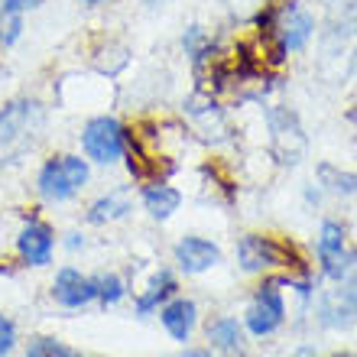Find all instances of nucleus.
<instances>
[{
	"label": "nucleus",
	"instance_id": "nucleus-19",
	"mask_svg": "<svg viewBox=\"0 0 357 357\" xmlns=\"http://www.w3.org/2000/svg\"><path fill=\"white\" fill-rule=\"evenodd\" d=\"M26 357H88V354L68 348V344H62L56 338H33L26 348Z\"/></svg>",
	"mask_w": 357,
	"mask_h": 357
},
{
	"label": "nucleus",
	"instance_id": "nucleus-24",
	"mask_svg": "<svg viewBox=\"0 0 357 357\" xmlns=\"http://www.w3.org/2000/svg\"><path fill=\"white\" fill-rule=\"evenodd\" d=\"M66 247H68V250H78V247H85V237H82V234H68Z\"/></svg>",
	"mask_w": 357,
	"mask_h": 357
},
{
	"label": "nucleus",
	"instance_id": "nucleus-23",
	"mask_svg": "<svg viewBox=\"0 0 357 357\" xmlns=\"http://www.w3.org/2000/svg\"><path fill=\"white\" fill-rule=\"evenodd\" d=\"M182 357H215V354H211L208 348H185L182 351Z\"/></svg>",
	"mask_w": 357,
	"mask_h": 357
},
{
	"label": "nucleus",
	"instance_id": "nucleus-5",
	"mask_svg": "<svg viewBox=\"0 0 357 357\" xmlns=\"http://www.w3.org/2000/svg\"><path fill=\"white\" fill-rule=\"evenodd\" d=\"M319 260L328 280H344L357 264V254L348 250V231L338 221H325L319 231Z\"/></svg>",
	"mask_w": 357,
	"mask_h": 357
},
{
	"label": "nucleus",
	"instance_id": "nucleus-4",
	"mask_svg": "<svg viewBox=\"0 0 357 357\" xmlns=\"http://www.w3.org/2000/svg\"><path fill=\"white\" fill-rule=\"evenodd\" d=\"M244 321L254 338H266V335H273V331L280 328L282 321H286V302H282L280 282H266V286L257 289L254 302L247 305Z\"/></svg>",
	"mask_w": 357,
	"mask_h": 357
},
{
	"label": "nucleus",
	"instance_id": "nucleus-17",
	"mask_svg": "<svg viewBox=\"0 0 357 357\" xmlns=\"http://www.w3.org/2000/svg\"><path fill=\"white\" fill-rule=\"evenodd\" d=\"M23 36V13L0 0V49H13Z\"/></svg>",
	"mask_w": 357,
	"mask_h": 357
},
{
	"label": "nucleus",
	"instance_id": "nucleus-8",
	"mask_svg": "<svg viewBox=\"0 0 357 357\" xmlns=\"http://www.w3.org/2000/svg\"><path fill=\"white\" fill-rule=\"evenodd\" d=\"M52 299L62 309H82L88 302H94V280L75 266H62L52 280Z\"/></svg>",
	"mask_w": 357,
	"mask_h": 357
},
{
	"label": "nucleus",
	"instance_id": "nucleus-11",
	"mask_svg": "<svg viewBox=\"0 0 357 357\" xmlns=\"http://www.w3.org/2000/svg\"><path fill=\"white\" fill-rule=\"evenodd\" d=\"M160 321H162V328L169 331L172 341L185 344V341L192 338V331H195L198 305L192 299H178V296H172V299L160 309Z\"/></svg>",
	"mask_w": 357,
	"mask_h": 357
},
{
	"label": "nucleus",
	"instance_id": "nucleus-9",
	"mask_svg": "<svg viewBox=\"0 0 357 357\" xmlns=\"http://www.w3.org/2000/svg\"><path fill=\"white\" fill-rule=\"evenodd\" d=\"M319 321L328 328H351L357 325V282L331 289L319 305Z\"/></svg>",
	"mask_w": 357,
	"mask_h": 357
},
{
	"label": "nucleus",
	"instance_id": "nucleus-3",
	"mask_svg": "<svg viewBox=\"0 0 357 357\" xmlns=\"http://www.w3.org/2000/svg\"><path fill=\"white\" fill-rule=\"evenodd\" d=\"M130 130L111 114H98L82 127V153L94 166H117L130 156Z\"/></svg>",
	"mask_w": 357,
	"mask_h": 357
},
{
	"label": "nucleus",
	"instance_id": "nucleus-16",
	"mask_svg": "<svg viewBox=\"0 0 357 357\" xmlns=\"http://www.w3.org/2000/svg\"><path fill=\"white\" fill-rule=\"evenodd\" d=\"M208 341H211L218 351H237L241 341H244V331H241L237 319H215L208 325Z\"/></svg>",
	"mask_w": 357,
	"mask_h": 357
},
{
	"label": "nucleus",
	"instance_id": "nucleus-26",
	"mask_svg": "<svg viewBox=\"0 0 357 357\" xmlns=\"http://www.w3.org/2000/svg\"><path fill=\"white\" fill-rule=\"evenodd\" d=\"M150 3H162V0H150Z\"/></svg>",
	"mask_w": 357,
	"mask_h": 357
},
{
	"label": "nucleus",
	"instance_id": "nucleus-14",
	"mask_svg": "<svg viewBox=\"0 0 357 357\" xmlns=\"http://www.w3.org/2000/svg\"><path fill=\"white\" fill-rule=\"evenodd\" d=\"M182 49H185L188 62L195 68H205L211 59H215V39H211V33H208L205 26H188L185 33H182Z\"/></svg>",
	"mask_w": 357,
	"mask_h": 357
},
{
	"label": "nucleus",
	"instance_id": "nucleus-20",
	"mask_svg": "<svg viewBox=\"0 0 357 357\" xmlns=\"http://www.w3.org/2000/svg\"><path fill=\"white\" fill-rule=\"evenodd\" d=\"M321 176L328 178L325 185L331 192H338V195H354L357 192V176H351V172H338V169H331V166H321Z\"/></svg>",
	"mask_w": 357,
	"mask_h": 357
},
{
	"label": "nucleus",
	"instance_id": "nucleus-22",
	"mask_svg": "<svg viewBox=\"0 0 357 357\" xmlns=\"http://www.w3.org/2000/svg\"><path fill=\"white\" fill-rule=\"evenodd\" d=\"M7 3H10V7H17L20 13H29V10H39L46 0H7Z\"/></svg>",
	"mask_w": 357,
	"mask_h": 357
},
{
	"label": "nucleus",
	"instance_id": "nucleus-6",
	"mask_svg": "<svg viewBox=\"0 0 357 357\" xmlns=\"http://www.w3.org/2000/svg\"><path fill=\"white\" fill-rule=\"evenodd\" d=\"M237 257H241V270L244 273H264L270 266H296V260L289 257V250L273 241V237L247 234L237 244Z\"/></svg>",
	"mask_w": 357,
	"mask_h": 357
},
{
	"label": "nucleus",
	"instance_id": "nucleus-18",
	"mask_svg": "<svg viewBox=\"0 0 357 357\" xmlns=\"http://www.w3.org/2000/svg\"><path fill=\"white\" fill-rule=\"evenodd\" d=\"M91 280H94V299L101 302V305H117L127 296V282L117 273H98Z\"/></svg>",
	"mask_w": 357,
	"mask_h": 357
},
{
	"label": "nucleus",
	"instance_id": "nucleus-2",
	"mask_svg": "<svg viewBox=\"0 0 357 357\" xmlns=\"http://www.w3.org/2000/svg\"><path fill=\"white\" fill-rule=\"evenodd\" d=\"M91 182V162L78 153H56L36 172V192L43 202H72Z\"/></svg>",
	"mask_w": 357,
	"mask_h": 357
},
{
	"label": "nucleus",
	"instance_id": "nucleus-13",
	"mask_svg": "<svg viewBox=\"0 0 357 357\" xmlns=\"http://www.w3.org/2000/svg\"><path fill=\"white\" fill-rule=\"evenodd\" d=\"M176 289H178V282H176V276H172L169 270L153 273V280H150V286H146V292L137 299V315H150V312L162 309V305L176 296Z\"/></svg>",
	"mask_w": 357,
	"mask_h": 357
},
{
	"label": "nucleus",
	"instance_id": "nucleus-21",
	"mask_svg": "<svg viewBox=\"0 0 357 357\" xmlns=\"http://www.w3.org/2000/svg\"><path fill=\"white\" fill-rule=\"evenodd\" d=\"M13 348H17V325L0 312V357L13 354Z\"/></svg>",
	"mask_w": 357,
	"mask_h": 357
},
{
	"label": "nucleus",
	"instance_id": "nucleus-12",
	"mask_svg": "<svg viewBox=\"0 0 357 357\" xmlns=\"http://www.w3.org/2000/svg\"><path fill=\"white\" fill-rule=\"evenodd\" d=\"M140 202H143V208L150 211L153 221H169L178 208H182V192L172 188L169 182H150V185L140 192Z\"/></svg>",
	"mask_w": 357,
	"mask_h": 357
},
{
	"label": "nucleus",
	"instance_id": "nucleus-15",
	"mask_svg": "<svg viewBox=\"0 0 357 357\" xmlns=\"http://www.w3.org/2000/svg\"><path fill=\"white\" fill-rule=\"evenodd\" d=\"M130 211V198L123 192H107L88 208V221L91 225H111V221H121Z\"/></svg>",
	"mask_w": 357,
	"mask_h": 357
},
{
	"label": "nucleus",
	"instance_id": "nucleus-7",
	"mask_svg": "<svg viewBox=\"0 0 357 357\" xmlns=\"http://www.w3.org/2000/svg\"><path fill=\"white\" fill-rule=\"evenodd\" d=\"M52 250H56V231L46 225V221H26V225L20 227L17 234V254L23 264L29 266H46L52 264Z\"/></svg>",
	"mask_w": 357,
	"mask_h": 357
},
{
	"label": "nucleus",
	"instance_id": "nucleus-25",
	"mask_svg": "<svg viewBox=\"0 0 357 357\" xmlns=\"http://www.w3.org/2000/svg\"><path fill=\"white\" fill-rule=\"evenodd\" d=\"M78 3H85V7H101V3H107V0H78Z\"/></svg>",
	"mask_w": 357,
	"mask_h": 357
},
{
	"label": "nucleus",
	"instance_id": "nucleus-1",
	"mask_svg": "<svg viewBox=\"0 0 357 357\" xmlns=\"http://www.w3.org/2000/svg\"><path fill=\"white\" fill-rule=\"evenodd\" d=\"M260 26L266 29V36L273 43V56L289 59L299 56L302 49L312 43L319 20L302 0H280L266 7V17H260Z\"/></svg>",
	"mask_w": 357,
	"mask_h": 357
},
{
	"label": "nucleus",
	"instance_id": "nucleus-27",
	"mask_svg": "<svg viewBox=\"0 0 357 357\" xmlns=\"http://www.w3.org/2000/svg\"><path fill=\"white\" fill-rule=\"evenodd\" d=\"M237 357H247V354H237Z\"/></svg>",
	"mask_w": 357,
	"mask_h": 357
},
{
	"label": "nucleus",
	"instance_id": "nucleus-10",
	"mask_svg": "<svg viewBox=\"0 0 357 357\" xmlns=\"http://www.w3.org/2000/svg\"><path fill=\"white\" fill-rule=\"evenodd\" d=\"M176 264L185 276H198V273L221 264V250L205 237H182L176 244Z\"/></svg>",
	"mask_w": 357,
	"mask_h": 357
}]
</instances>
